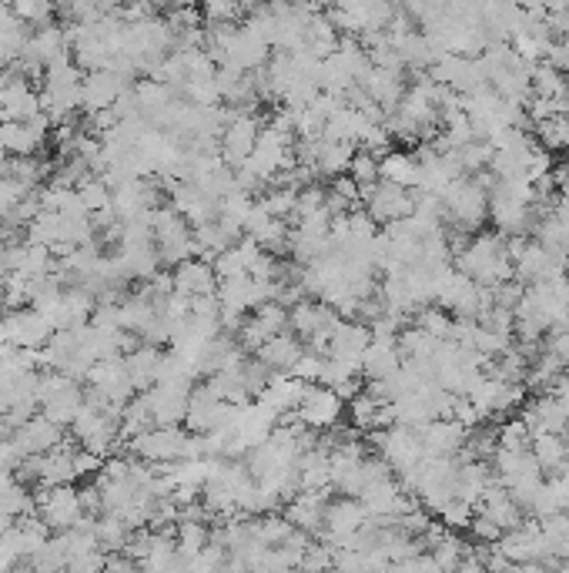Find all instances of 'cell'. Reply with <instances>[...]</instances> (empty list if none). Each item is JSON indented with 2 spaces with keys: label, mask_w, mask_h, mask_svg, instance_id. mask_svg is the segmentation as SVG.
Returning a JSON list of instances; mask_svg holds the SVG:
<instances>
[{
  "label": "cell",
  "mask_w": 569,
  "mask_h": 573,
  "mask_svg": "<svg viewBox=\"0 0 569 573\" xmlns=\"http://www.w3.org/2000/svg\"><path fill=\"white\" fill-rule=\"evenodd\" d=\"M566 84H569V78L559 68H553L549 61H539V64L529 68V88H533L536 98H549V101H553L556 94L566 88Z\"/></svg>",
  "instance_id": "37"
},
{
  "label": "cell",
  "mask_w": 569,
  "mask_h": 573,
  "mask_svg": "<svg viewBox=\"0 0 569 573\" xmlns=\"http://www.w3.org/2000/svg\"><path fill=\"white\" fill-rule=\"evenodd\" d=\"M362 208L372 215L375 225H392L416 212V188H402L379 178L375 185L362 188Z\"/></svg>",
  "instance_id": "8"
},
{
  "label": "cell",
  "mask_w": 569,
  "mask_h": 573,
  "mask_svg": "<svg viewBox=\"0 0 569 573\" xmlns=\"http://www.w3.org/2000/svg\"><path fill=\"white\" fill-rule=\"evenodd\" d=\"M285 329H288V305H282L278 299H268L245 315V322L238 326V346L245 349L248 356H255L262 342H268Z\"/></svg>",
  "instance_id": "12"
},
{
  "label": "cell",
  "mask_w": 569,
  "mask_h": 573,
  "mask_svg": "<svg viewBox=\"0 0 569 573\" xmlns=\"http://www.w3.org/2000/svg\"><path fill=\"white\" fill-rule=\"evenodd\" d=\"M4 332L7 342H14L21 349H44L47 339L54 336V322L44 312H37L34 305H27V309H7Z\"/></svg>",
  "instance_id": "14"
},
{
  "label": "cell",
  "mask_w": 569,
  "mask_h": 573,
  "mask_svg": "<svg viewBox=\"0 0 569 573\" xmlns=\"http://www.w3.org/2000/svg\"><path fill=\"white\" fill-rule=\"evenodd\" d=\"M355 148L352 141H332V138H318L315 141V158H312V171L315 175H325V178H339V175H349L352 168V158H355Z\"/></svg>",
  "instance_id": "24"
},
{
  "label": "cell",
  "mask_w": 569,
  "mask_h": 573,
  "mask_svg": "<svg viewBox=\"0 0 569 573\" xmlns=\"http://www.w3.org/2000/svg\"><path fill=\"white\" fill-rule=\"evenodd\" d=\"M188 433H191V429L188 426L181 429V423H175V426H158V423H154L151 429H144V433L128 439V453L138 456V460H144V463H154V466L181 460V456H185Z\"/></svg>",
  "instance_id": "6"
},
{
  "label": "cell",
  "mask_w": 569,
  "mask_h": 573,
  "mask_svg": "<svg viewBox=\"0 0 569 573\" xmlns=\"http://www.w3.org/2000/svg\"><path fill=\"white\" fill-rule=\"evenodd\" d=\"M496 436H499V446H506V450H529V443H533V433H529V426L523 419H503V423L496 426Z\"/></svg>",
  "instance_id": "40"
},
{
  "label": "cell",
  "mask_w": 569,
  "mask_h": 573,
  "mask_svg": "<svg viewBox=\"0 0 569 573\" xmlns=\"http://www.w3.org/2000/svg\"><path fill=\"white\" fill-rule=\"evenodd\" d=\"M325 506H329V490H295L285 500V517L292 520L295 530L308 533V537H318L322 533V520H325Z\"/></svg>",
  "instance_id": "16"
},
{
  "label": "cell",
  "mask_w": 569,
  "mask_h": 573,
  "mask_svg": "<svg viewBox=\"0 0 569 573\" xmlns=\"http://www.w3.org/2000/svg\"><path fill=\"white\" fill-rule=\"evenodd\" d=\"M456 269L489 289L516 279V265L506 252V235L499 232H472L469 242L456 252Z\"/></svg>",
  "instance_id": "1"
},
{
  "label": "cell",
  "mask_w": 569,
  "mask_h": 573,
  "mask_svg": "<svg viewBox=\"0 0 569 573\" xmlns=\"http://www.w3.org/2000/svg\"><path fill=\"white\" fill-rule=\"evenodd\" d=\"M11 11L21 17L24 24L41 27V24H51L54 0H11Z\"/></svg>",
  "instance_id": "41"
},
{
  "label": "cell",
  "mask_w": 569,
  "mask_h": 573,
  "mask_svg": "<svg viewBox=\"0 0 569 573\" xmlns=\"http://www.w3.org/2000/svg\"><path fill=\"white\" fill-rule=\"evenodd\" d=\"M195 389V379H175V382H154L151 389H144L151 399V416L158 426H175L185 423L188 399Z\"/></svg>",
  "instance_id": "13"
},
{
  "label": "cell",
  "mask_w": 569,
  "mask_h": 573,
  "mask_svg": "<svg viewBox=\"0 0 569 573\" xmlns=\"http://www.w3.org/2000/svg\"><path fill=\"white\" fill-rule=\"evenodd\" d=\"M335 319H339V312H335L329 302L312 299V295H305V299H298L295 305H288V329H292L302 342L312 339L318 329L332 326Z\"/></svg>",
  "instance_id": "19"
},
{
  "label": "cell",
  "mask_w": 569,
  "mask_h": 573,
  "mask_svg": "<svg viewBox=\"0 0 569 573\" xmlns=\"http://www.w3.org/2000/svg\"><path fill=\"white\" fill-rule=\"evenodd\" d=\"M365 94L379 104L382 111H392L395 104L402 101V94H405V81H402V71H389V68H372L365 71V78L359 81Z\"/></svg>",
  "instance_id": "27"
},
{
  "label": "cell",
  "mask_w": 569,
  "mask_h": 573,
  "mask_svg": "<svg viewBox=\"0 0 569 573\" xmlns=\"http://www.w3.org/2000/svg\"><path fill=\"white\" fill-rule=\"evenodd\" d=\"M77 470H74V450L67 446V439L61 446H54L51 453H41V476H37V486H61V483H74Z\"/></svg>",
  "instance_id": "31"
},
{
  "label": "cell",
  "mask_w": 569,
  "mask_h": 573,
  "mask_svg": "<svg viewBox=\"0 0 569 573\" xmlns=\"http://www.w3.org/2000/svg\"><path fill=\"white\" fill-rule=\"evenodd\" d=\"M372 517L369 510L362 506L359 496H339V500H329L325 506V520H322V537L325 543H332V547H352L355 537L369 527Z\"/></svg>",
  "instance_id": "4"
},
{
  "label": "cell",
  "mask_w": 569,
  "mask_h": 573,
  "mask_svg": "<svg viewBox=\"0 0 569 573\" xmlns=\"http://www.w3.org/2000/svg\"><path fill=\"white\" fill-rule=\"evenodd\" d=\"M37 503V517H41L54 533L71 530L77 520L84 517V503H81V490H74V483H61V486H37L34 493Z\"/></svg>",
  "instance_id": "9"
},
{
  "label": "cell",
  "mask_w": 569,
  "mask_h": 573,
  "mask_svg": "<svg viewBox=\"0 0 569 573\" xmlns=\"http://www.w3.org/2000/svg\"><path fill=\"white\" fill-rule=\"evenodd\" d=\"M124 366H128V376H131V386L144 393L158 382V366H161V349L151 346V342H141L138 349L124 352Z\"/></svg>",
  "instance_id": "28"
},
{
  "label": "cell",
  "mask_w": 569,
  "mask_h": 573,
  "mask_svg": "<svg viewBox=\"0 0 569 573\" xmlns=\"http://www.w3.org/2000/svg\"><path fill=\"white\" fill-rule=\"evenodd\" d=\"M422 433V446H426V456H459L462 446H466V433L469 429L452 416H439L419 429Z\"/></svg>",
  "instance_id": "20"
},
{
  "label": "cell",
  "mask_w": 569,
  "mask_h": 573,
  "mask_svg": "<svg viewBox=\"0 0 569 573\" xmlns=\"http://www.w3.org/2000/svg\"><path fill=\"white\" fill-rule=\"evenodd\" d=\"M345 413V399L335 393L325 382H308L302 399L295 406V416L312 429V433H329L339 426V419Z\"/></svg>",
  "instance_id": "10"
},
{
  "label": "cell",
  "mask_w": 569,
  "mask_h": 573,
  "mask_svg": "<svg viewBox=\"0 0 569 573\" xmlns=\"http://www.w3.org/2000/svg\"><path fill=\"white\" fill-rule=\"evenodd\" d=\"M379 178L402 188H419V158L409 151H385L379 158Z\"/></svg>",
  "instance_id": "32"
},
{
  "label": "cell",
  "mask_w": 569,
  "mask_h": 573,
  "mask_svg": "<svg viewBox=\"0 0 569 573\" xmlns=\"http://www.w3.org/2000/svg\"><path fill=\"white\" fill-rule=\"evenodd\" d=\"M14 439L21 443V450L31 453H51L54 446L64 443V426H57L54 419H47L44 413H34L27 423L14 429Z\"/></svg>",
  "instance_id": "21"
},
{
  "label": "cell",
  "mask_w": 569,
  "mask_h": 573,
  "mask_svg": "<svg viewBox=\"0 0 569 573\" xmlns=\"http://www.w3.org/2000/svg\"><path fill=\"white\" fill-rule=\"evenodd\" d=\"M7 379H11V372H7L4 366H0V389H4V382H7Z\"/></svg>",
  "instance_id": "49"
},
{
  "label": "cell",
  "mask_w": 569,
  "mask_h": 573,
  "mask_svg": "<svg viewBox=\"0 0 569 573\" xmlns=\"http://www.w3.org/2000/svg\"><path fill=\"white\" fill-rule=\"evenodd\" d=\"M302 352H305V342L298 339L292 329H285V332H278V336H272L268 342H262L255 356L262 359L272 372H292V366L298 362Z\"/></svg>",
  "instance_id": "26"
},
{
  "label": "cell",
  "mask_w": 569,
  "mask_h": 573,
  "mask_svg": "<svg viewBox=\"0 0 569 573\" xmlns=\"http://www.w3.org/2000/svg\"><path fill=\"white\" fill-rule=\"evenodd\" d=\"M566 376H569V372H566Z\"/></svg>",
  "instance_id": "51"
},
{
  "label": "cell",
  "mask_w": 569,
  "mask_h": 573,
  "mask_svg": "<svg viewBox=\"0 0 569 573\" xmlns=\"http://www.w3.org/2000/svg\"><path fill=\"white\" fill-rule=\"evenodd\" d=\"M231 403L211 393L208 386H195L188 399V413H185V426L191 433H211V429L225 426Z\"/></svg>",
  "instance_id": "18"
},
{
  "label": "cell",
  "mask_w": 569,
  "mask_h": 573,
  "mask_svg": "<svg viewBox=\"0 0 569 573\" xmlns=\"http://www.w3.org/2000/svg\"><path fill=\"white\" fill-rule=\"evenodd\" d=\"M154 7H158V11H171V7L178 4V0H151Z\"/></svg>",
  "instance_id": "48"
},
{
  "label": "cell",
  "mask_w": 569,
  "mask_h": 573,
  "mask_svg": "<svg viewBox=\"0 0 569 573\" xmlns=\"http://www.w3.org/2000/svg\"><path fill=\"white\" fill-rule=\"evenodd\" d=\"M402 366V352L395 339H372L369 349L362 352V376L365 379H385Z\"/></svg>",
  "instance_id": "29"
},
{
  "label": "cell",
  "mask_w": 569,
  "mask_h": 573,
  "mask_svg": "<svg viewBox=\"0 0 569 573\" xmlns=\"http://www.w3.org/2000/svg\"><path fill=\"white\" fill-rule=\"evenodd\" d=\"M258 205H262L268 215L292 222L295 205H298V188L288 185V181H275V185H268L262 195H258Z\"/></svg>",
  "instance_id": "36"
},
{
  "label": "cell",
  "mask_w": 569,
  "mask_h": 573,
  "mask_svg": "<svg viewBox=\"0 0 569 573\" xmlns=\"http://www.w3.org/2000/svg\"><path fill=\"white\" fill-rule=\"evenodd\" d=\"M339 41H342V34H339V27L329 21V14L318 11L308 17V24H305V51L308 54H315L318 61H322V57H329L335 47H339Z\"/></svg>",
  "instance_id": "33"
},
{
  "label": "cell",
  "mask_w": 569,
  "mask_h": 573,
  "mask_svg": "<svg viewBox=\"0 0 569 573\" xmlns=\"http://www.w3.org/2000/svg\"><path fill=\"white\" fill-rule=\"evenodd\" d=\"M466 547H469V543H462L459 530L446 527L436 540L429 543V553H432V560H436L439 570H459L462 557H466Z\"/></svg>",
  "instance_id": "35"
},
{
  "label": "cell",
  "mask_w": 569,
  "mask_h": 573,
  "mask_svg": "<svg viewBox=\"0 0 569 573\" xmlns=\"http://www.w3.org/2000/svg\"><path fill=\"white\" fill-rule=\"evenodd\" d=\"M175 543L181 557H195L198 550H205L211 543V527L205 517H181L175 523Z\"/></svg>",
  "instance_id": "34"
},
{
  "label": "cell",
  "mask_w": 569,
  "mask_h": 573,
  "mask_svg": "<svg viewBox=\"0 0 569 573\" xmlns=\"http://www.w3.org/2000/svg\"><path fill=\"white\" fill-rule=\"evenodd\" d=\"M258 135H262V121H258L255 111H228L225 128L218 135V151L225 158V165L228 168L245 165L258 145Z\"/></svg>",
  "instance_id": "7"
},
{
  "label": "cell",
  "mask_w": 569,
  "mask_h": 573,
  "mask_svg": "<svg viewBox=\"0 0 569 573\" xmlns=\"http://www.w3.org/2000/svg\"><path fill=\"white\" fill-rule=\"evenodd\" d=\"M305 386H308V382L295 379L292 372H272L268 382L262 386V393H258L255 399H262L272 413L288 416V413H295V406H298V399H302Z\"/></svg>",
  "instance_id": "22"
},
{
  "label": "cell",
  "mask_w": 569,
  "mask_h": 573,
  "mask_svg": "<svg viewBox=\"0 0 569 573\" xmlns=\"http://www.w3.org/2000/svg\"><path fill=\"white\" fill-rule=\"evenodd\" d=\"M54 121L44 111H37L27 121H0V151H7L11 158L41 155L44 141L51 138Z\"/></svg>",
  "instance_id": "11"
},
{
  "label": "cell",
  "mask_w": 569,
  "mask_h": 573,
  "mask_svg": "<svg viewBox=\"0 0 569 573\" xmlns=\"http://www.w3.org/2000/svg\"><path fill=\"white\" fill-rule=\"evenodd\" d=\"M546 61L569 78V34L553 37V44H549V51H546Z\"/></svg>",
  "instance_id": "47"
},
{
  "label": "cell",
  "mask_w": 569,
  "mask_h": 573,
  "mask_svg": "<svg viewBox=\"0 0 569 573\" xmlns=\"http://www.w3.org/2000/svg\"><path fill=\"white\" fill-rule=\"evenodd\" d=\"M472 513H476V506H472L469 500H462V496H452V500L442 506V510L436 513V517L446 523L449 530H469V523H472Z\"/></svg>",
  "instance_id": "42"
},
{
  "label": "cell",
  "mask_w": 569,
  "mask_h": 573,
  "mask_svg": "<svg viewBox=\"0 0 569 573\" xmlns=\"http://www.w3.org/2000/svg\"><path fill=\"white\" fill-rule=\"evenodd\" d=\"M476 513H482V517H489V520H496L503 530H513V527L523 523V506H519L513 496H509V490L499 480L479 496Z\"/></svg>",
  "instance_id": "23"
},
{
  "label": "cell",
  "mask_w": 569,
  "mask_h": 573,
  "mask_svg": "<svg viewBox=\"0 0 569 573\" xmlns=\"http://www.w3.org/2000/svg\"><path fill=\"white\" fill-rule=\"evenodd\" d=\"M77 195H81V202L88 212H101V208L111 205V185L101 175H91L88 181H81V185H77Z\"/></svg>",
  "instance_id": "38"
},
{
  "label": "cell",
  "mask_w": 569,
  "mask_h": 573,
  "mask_svg": "<svg viewBox=\"0 0 569 573\" xmlns=\"http://www.w3.org/2000/svg\"><path fill=\"white\" fill-rule=\"evenodd\" d=\"M27 191H34V188H27L21 178H14V175L0 178V218H11L17 202H21Z\"/></svg>",
  "instance_id": "44"
},
{
  "label": "cell",
  "mask_w": 569,
  "mask_h": 573,
  "mask_svg": "<svg viewBox=\"0 0 569 573\" xmlns=\"http://www.w3.org/2000/svg\"><path fill=\"white\" fill-rule=\"evenodd\" d=\"M84 382H88V389H94V393L104 396L114 406H124L134 393H138V389L131 386V376H128V366H124V356L98 359L88 369V379H84Z\"/></svg>",
  "instance_id": "15"
},
{
  "label": "cell",
  "mask_w": 569,
  "mask_h": 573,
  "mask_svg": "<svg viewBox=\"0 0 569 573\" xmlns=\"http://www.w3.org/2000/svg\"><path fill=\"white\" fill-rule=\"evenodd\" d=\"M171 205H175L178 215H185L191 225L215 222L218 212H221V202L215 195H208L201 185L185 181V178H178L175 185H171Z\"/></svg>",
  "instance_id": "17"
},
{
  "label": "cell",
  "mask_w": 569,
  "mask_h": 573,
  "mask_svg": "<svg viewBox=\"0 0 569 573\" xmlns=\"http://www.w3.org/2000/svg\"><path fill=\"white\" fill-rule=\"evenodd\" d=\"M81 94H84V71L77 68V61L71 54L54 64H47L44 78H41V111L47 118L54 124L67 121L77 108H81Z\"/></svg>",
  "instance_id": "3"
},
{
  "label": "cell",
  "mask_w": 569,
  "mask_h": 573,
  "mask_svg": "<svg viewBox=\"0 0 569 573\" xmlns=\"http://www.w3.org/2000/svg\"><path fill=\"white\" fill-rule=\"evenodd\" d=\"M241 4H245V7H258L262 0H241Z\"/></svg>",
  "instance_id": "50"
},
{
  "label": "cell",
  "mask_w": 569,
  "mask_h": 573,
  "mask_svg": "<svg viewBox=\"0 0 569 573\" xmlns=\"http://www.w3.org/2000/svg\"><path fill=\"white\" fill-rule=\"evenodd\" d=\"M198 7L208 24H235L238 14L245 11L241 0H198Z\"/></svg>",
  "instance_id": "39"
},
{
  "label": "cell",
  "mask_w": 569,
  "mask_h": 573,
  "mask_svg": "<svg viewBox=\"0 0 569 573\" xmlns=\"http://www.w3.org/2000/svg\"><path fill=\"white\" fill-rule=\"evenodd\" d=\"M489 218V185L479 175L452 178L442 191V225L462 228V232H479Z\"/></svg>",
  "instance_id": "2"
},
{
  "label": "cell",
  "mask_w": 569,
  "mask_h": 573,
  "mask_svg": "<svg viewBox=\"0 0 569 573\" xmlns=\"http://www.w3.org/2000/svg\"><path fill=\"white\" fill-rule=\"evenodd\" d=\"M175 289L178 292H185V295H215L218 292V275L215 269H211V262L208 259H185V262H178L175 265Z\"/></svg>",
  "instance_id": "25"
},
{
  "label": "cell",
  "mask_w": 569,
  "mask_h": 573,
  "mask_svg": "<svg viewBox=\"0 0 569 573\" xmlns=\"http://www.w3.org/2000/svg\"><path fill=\"white\" fill-rule=\"evenodd\" d=\"M469 533H472V540H476V543H499V537H503V527H499L496 520L482 517V513H472Z\"/></svg>",
  "instance_id": "46"
},
{
  "label": "cell",
  "mask_w": 569,
  "mask_h": 573,
  "mask_svg": "<svg viewBox=\"0 0 569 573\" xmlns=\"http://www.w3.org/2000/svg\"><path fill=\"white\" fill-rule=\"evenodd\" d=\"M529 450H533L539 470L546 476H556V473H563V466H566L569 436L566 433H536L533 443H529Z\"/></svg>",
  "instance_id": "30"
},
{
  "label": "cell",
  "mask_w": 569,
  "mask_h": 573,
  "mask_svg": "<svg viewBox=\"0 0 569 573\" xmlns=\"http://www.w3.org/2000/svg\"><path fill=\"white\" fill-rule=\"evenodd\" d=\"M369 436H372L375 453H379L395 473L409 470V466H416L422 456H426V446H422V433H419L416 426L392 423V426L375 429V433H369Z\"/></svg>",
  "instance_id": "5"
},
{
  "label": "cell",
  "mask_w": 569,
  "mask_h": 573,
  "mask_svg": "<svg viewBox=\"0 0 569 573\" xmlns=\"http://www.w3.org/2000/svg\"><path fill=\"white\" fill-rule=\"evenodd\" d=\"M322 366H325L322 352H315V349L305 346V352L298 356V362L292 366V376L302 379V382H322Z\"/></svg>",
  "instance_id": "45"
},
{
  "label": "cell",
  "mask_w": 569,
  "mask_h": 573,
  "mask_svg": "<svg viewBox=\"0 0 569 573\" xmlns=\"http://www.w3.org/2000/svg\"><path fill=\"white\" fill-rule=\"evenodd\" d=\"M349 175L359 181V188L375 185V181H379V155H372V151L359 148V151H355V158H352Z\"/></svg>",
  "instance_id": "43"
}]
</instances>
